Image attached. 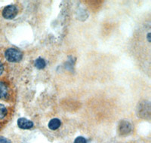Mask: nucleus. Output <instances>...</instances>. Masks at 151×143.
<instances>
[{"instance_id":"3","label":"nucleus","mask_w":151,"mask_h":143,"mask_svg":"<svg viewBox=\"0 0 151 143\" xmlns=\"http://www.w3.org/2000/svg\"><path fill=\"white\" fill-rule=\"evenodd\" d=\"M17 13H18V9L17 6L14 5H10L4 8L2 11V16L4 18L7 20H12L17 16Z\"/></svg>"},{"instance_id":"9","label":"nucleus","mask_w":151,"mask_h":143,"mask_svg":"<svg viewBox=\"0 0 151 143\" xmlns=\"http://www.w3.org/2000/svg\"><path fill=\"white\" fill-rule=\"evenodd\" d=\"M74 143H87V140L83 136H78L74 140Z\"/></svg>"},{"instance_id":"2","label":"nucleus","mask_w":151,"mask_h":143,"mask_svg":"<svg viewBox=\"0 0 151 143\" xmlns=\"http://www.w3.org/2000/svg\"><path fill=\"white\" fill-rule=\"evenodd\" d=\"M5 59L11 63H16L21 61L23 57V54L21 51H18L16 48H9L5 52Z\"/></svg>"},{"instance_id":"10","label":"nucleus","mask_w":151,"mask_h":143,"mask_svg":"<svg viewBox=\"0 0 151 143\" xmlns=\"http://www.w3.org/2000/svg\"><path fill=\"white\" fill-rule=\"evenodd\" d=\"M4 71H5V65L0 60V76L3 74Z\"/></svg>"},{"instance_id":"11","label":"nucleus","mask_w":151,"mask_h":143,"mask_svg":"<svg viewBox=\"0 0 151 143\" xmlns=\"http://www.w3.org/2000/svg\"><path fill=\"white\" fill-rule=\"evenodd\" d=\"M0 143H11V141L5 137L0 136Z\"/></svg>"},{"instance_id":"5","label":"nucleus","mask_w":151,"mask_h":143,"mask_svg":"<svg viewBox=\"0 0 151 143\" xmlns=\"http://www.w3.org/2000/svg\"><path fill=\"white\" fill-rule=\"evenodd\" d=\"M132 127L130 123L125 121H121L119 126V130L122 135L128 134L132 131Z\"/></svg>"},{"instance_id":"1","label":"nucleus","mask_w":151,"mask_h":143,"mask_svg":"<svg viewBox=\"0 0 151 143\" xmlns=\"http://www.w3.org/2000/svg\"><path fill=\"white\" fill-rule=\"evenodd\" d=\"M12 97V88L9 82L0 81V99L9 100Z\"/></svg>"},{"instance_id":"7","label":"nucleus","mask_w":151,"mask_h":143,"mask_svg":"<svg viewBox=\"0 0 151 143\" xmlns=\"http://www.w3.org/2000/svg\"><path fill=\"white\" fill-rule=\"evenodd\" d=\"M45 66H46V63H45V60L43 58L39 57L35 61V66L37 69H44L45 67Z\"/></svg>"},{"instance_id":"4","label":"nucleus","mask_w":151,"mask_h":143,"mask_svg":"<svg viewBox=\"0 0 151 143\" xmlns=\"http://www.w3.org/2000/svg\"><path fill=\"white\" fill-rule=\"evenodd\" d=\"M33 121H29L27 118H21L17 120V126L22 129H29L31 128H33Z\"/></svg>"},{"instance_id":"8","label":"nucleus","mask_w":151,"mask_h":143,"mask_svg":"<svg viewBox=\"0 0 151 143\" xmlns=\"http://www.w3.org/2000/svg\"><path fill=\"white\" fill-rule=\"evenodd\" d=\"M8 109L4 105L0 104V121H2L7 116Z\"/></svg>"},{"instance_id":"6","label":"nucleus","mask_w":151,"mask_h":143,"mask_svg":"<svg viewBox=\"0 0 151 143\" xmlns=\"http://www.w3.org/2000/svg\"><path fill=\"white\" fill-rule=\"evenodd\" d=\"M61 125V121L58 118H53L48 122V127L51 130H56Z\"/></svg>"}]
</instances>
